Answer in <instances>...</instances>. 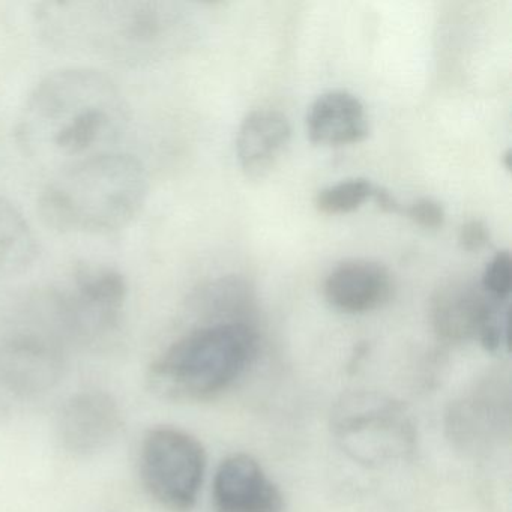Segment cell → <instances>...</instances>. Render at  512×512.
I'll use <instances>...</instances> for the list:
<instances>
[{"label":"cell","mask_w":512,"mask_h":512,"mask_svg":"<svg viewBox=\"0 0 512 512\" xmlns=\"http://www.w3.org/2000/svg\"><path fill=\"white\" fill-rule=\"evenodd\" d=\"M130 124V106L103 71L68 67L44 76L20 110L16 140L38 163L56 169L115 151Z\"/></svg>","instance_id":"obj_1"},{"label":"cell","mask_w":512,"mask_h":512,"mask_svg":"<svg viewBox=\"0 0 512 512\" xmlns=\"http://www.w3.org/2000/svg\"><path fill=\"white\" fill-rule=\"evenodd\" d=\"M32 16L53 49L125 67L160 59L176 20L167 5L151 0L43 2Z\"/></svg>","instance_id":"obj_2"},{"label":"cell","mask_w":512,"mask_h":512,"mask_svg":"<svg viewBox=\"0 0 512 512\" xmlns=\"http://www.w3.org/2000/svg\"><path fill=\"white\" fill-rule=\"evenodd\" d=\"M146 196L143 164L113 151L56 170L38 197V209L59 232L107 235L133 223Z\"/></svg>","instance_id":"obj_3"},{"label":"cell","mask_w":512,"mask_h":512,"mask_svg":"<svg viewBox=\"0 0 512 512\" xmlns=\"http://www.w3.org/2000/svg\"><path fill=\"white\" fill-rule=\"evenodd\" d=\"M257 347L259 337L247 322L208 323L161 353L149 370V385L167 400H211L250 367Z\"/></svg>","instance_id":"obj_4"},{"label":"cell","mask_w":512,"mask_h":512,"mask_svg":"<svg viewBox=\"0 0 512 512\" xmlns=\"http://www.w3.org/2000/svg\"><path fill=\"white\" fill-rule=\"evenodd\" d=\"M332 433L352 460L383 467L415 451L416 430L406 407L377 392L344 395L331 419Z\"/></svg>","instance_id":"obj_5"},{"label":"cell","mask_w":512,"mask_h":512,"mask_svg":"<svg viewBox=\"0 0 512 512\" xmlns=\"http://www.w3.org/2000/svg\"><path fill=\"white\" fill-rule=\"evenodd\" d=\"M128 299V281L119 269L103 263L76 266L50 292L59 322L85 341L101 340L121 325Z\"/></svg>","instance_id":"obj_6"},{"label":"cell","mask_w":512,"mask_h":512,"mask_svg":"<svg viewBox=\"0 0 512 512\" xmlns=\"http://www.w3.org/2000/svg\"><path fill=\"white\" fill-rule=\"evenodd\" d=\"M139 467L149 496L170 511L187 512L202 488L206 452L187 431L157 427L143 439Z\"/></svg>","instance_id":"obj_7"},{"label":"cell","mask_w":512,"mask_h":512,"mask_svg":"<svg viewBox=\"0 0 512 512\" xmlns=\"http://www.w3.org/2000/svg\"><path fill=\"white\" fill-rule=\"evenodd\" d=\"M431 320L442 340L463 343L478 338L484 349L494 352L505 341L508 314L502 301L491 298L481 287L451 283L434 295Z\"/></svg>","instance_id":"obj_8"},{"label":"cell","mask_w":512,"mask_h":512,"mask_svg":"<svg viewBox=\"0 0 512 512\" xmlns=\"http://www.w3.org/2000/svg\"><path fill=\"white\" fill-rule=\"evenodd\" d=\"M58 439L73 455H91L106 449L122 428L118 401L104 391L73 395L58 416Z\"/></svg>","instance_id":"obj_9"},{"label":"cell","mask_w":512,"mask_h":512,"mask_svg":"<svg viewBox=\"0 0 512 512\" xmlns=\"http://www.w3.org/2000/svg\"><path fill=\"white\" fill-rule=\"evenodd\" d=\"M217 512H284L280 488L247 454L226 458L214 479Z\"/></svg>","instance_id":"obj_10"},{"label":"cell","mask_w":512,"mask_h":512,"mask_svg":"<svg viewBox=\"0 0 512 512\" xmlns=\"http://www.w3.org/2000/svg\"><path fill=\"white\" fill-rule=\"evenodd\" d=\"M508 386L497 380L481 383L472 394L454 404L449 413L451 437L466 448H479L509 428Z\"/></svg>","instance_id":"obj_11"},{"label":"cell","mask_w":512,"mask_h":512,"mask_svg":"<svg viewBox=\"0 0 512 512\" xmlns=\"http://www.w3.org/2000/svg\"><path fill=\"white\" fill-rule=\"evenodd\" d=\"M392 277L373 260L350 259L338 263L325 280L326 301L344 313H367L389 301Z\"/></svg>","instance_id":"obj_12"},{"label":"cell","mask_w":512,"mask_h":512,"mask_svg":"<svg viewBox=\"0 0 512 512\" xmlns=\"http://www.w3.org/2000/svg\"><path fill=\"white\" fill-rule=\"evenodd\" d=\"M292 136L289 119L275 109L248 113L236 137L239 166L247 178L268 175L287 148Z\"/></svg>","instance_id":"obj_13"},{"label":"cell","mask_w":512,"mask_h":512,"mask_svg":"<svg viewBox=\"0 0 512 512\" xmlns=\"http://www.w3.org/2000/svg\"><path fill=\"white\" fill-rule=\"evenodd\" d=\"M364 104L341 89L316 98L307 113V133L316 145L341 146L362 142L368 136Z\"/></svg>","instance_id":"obj_14"},{"label":"cell","mask_w":512,"mask_h":512,"mask_svg":"<svg viewBox=\"0 0 512 512\" xmlns=\"http://www.w3.org/2000/svg\"><path fill=\"white\" fill-rule=\"evenodd\" d=\"M38 242L31 224L11 200L0 196V283L34 266Z\"/></svg>","instance_id":"obj_15"},{"label":"cell","mask_w":512,"mask_h":512,"mask_svg":"<svg viewBox=\"0 0 512 512\" xmlns=\"http://www.w3.org/2000/svg\"><path fill=\"white\" fill-rule=\"evenodd\" d=\"M253 290L239 277H223L203 286L194 296V308L214 323L242 322L238 317L250 310Z\"/></svg>","instance_id":"obj_16"},{"label":"cell","mask_w":512,"mask_h":512,"mask_svg":"<svg viewBox=\"0 0 512 512\" xmlns=\"http://www.w3.org/2000/svg\"><path fill=\"white\" fill-rule=\"evenodd\" d=\"M374 187L368 179H346L319 191L314 206L326 215L349 214L373 197Z\"/></svg>","instance_id":"obj_17"},{"label":"cell","mask_w":512,"mask_h":512,"mask_svg":"<svg viewBox=\"0 0 512 512\" xmlns=\"http://www.w3.org/2000/svg\"><path fill=\"white\" fill-rule=\"evenodd\" d=\"M512 286V259L508 250L499 251L485 266L481 289L497 301H506Z\"/></svg>","instance_id":"obj_18"},{"label":"cell","mask_w":512,"mask_h":512,"mask_svg":"<svg viewBox=\"0 0 512 512\" xmlns=\"http://www.w3.org/2000/svg\"><path fill=\"white\" fill-rule=\"evenodd\" d=\"M404 214L425 229H439L445 223V211L437 200L424 199L416 200L415 203L404 209Z\"/></svg>","instance_id":"obj_19"},{"label":"cell","mask_w":512,"mask_h":512,"mask_svg":"<svg viewBox=\"0 0 512 512\" xmlns=\"http://www.w3.org/2000/svg\"><path fill=\"white\" fill-rule=\"evenodd\" d=\"M488 241H490V233H488L487 226L479 220H472L464 224L460 229V235H458L461 248L470 253L482 250Z\"/></svg>","instance_id":"obj_20"},{"label":"cell","mask_w":512,"mask_h":512,"mask_svg":"<svg viewBox=\"0 0 512 512\" xmlns=\"http://www.w3.org/2000/svg\"><path fill=\"white\" fill-rule=\"evenodd\" d=\"M371 199L386 212H400L401 206L398 205L397 200L394 199L391 193L385 188L374 187L373 197Z\"/></svg>","instance_id":"obj_21"},{"label":"cell","mask_w":512,"mask_h":512,"mask_svg":"<svg viewBox=\"0 0 512 512\" xmlns=\"http://www.w3.org/2000/svg\"><path fill=\"white\" fill-rule=\"evenodd\" d=\"M505 166H506V169H511V151H506V154H505Z\"/></svg>","instance_id":"obj_22"}]
</instances>
